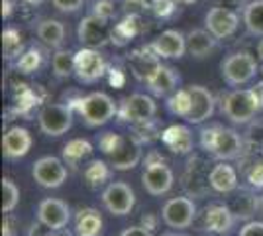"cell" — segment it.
<instances>
[{"label":"cell","instance_id":"1","mask_svg":"<svg viewBox=\"0 0 263 236\" xmlns=\"http://www.w3.org/2000/svg\"><path fill=\"white\" fill-rule=\"evenodd\" d=\"M200 148L218 161L238 159L243 154V138L238 130L222 124H209L200 128Z\"/></svg>","mask_w":263,"mask_h":236},{"label":"cell","instance_id":"2","mask_svg":"<svg viewBox=\"0 0 263 236\" xmlns=\"http://www.w3.org/2000/svg\"><path fill=\"white\" fill-rule=\"evenodd\" d=\"M263 108V89H234L224 95L222 101V114L230 120L232 124H243L252 122L253 118L259 114Z\"/></svg>","mask_w":263,"mask_h":236},{"label":"cell","instance_id":"3","mask_svg":"<svg viewBox=\"0 0 263 236\" xmlns=\"http://www.w3.org/2000/svg\"><path fill=\"white\" fill-rule=\"evenodd\" d=\"M100 148L108 156L110 168L116 171L134 169L142 161V144L134 136L106 132L100 140Z\"/></svg>","mask_w":263,"mask_h":236},{"label":"cell","instance_id":"4","mask_svg":"<svg viewBox=\"0 0 263 236\" xmlns=\"http://www.w3.org/2000/svg\"><path fill=\"white\" fill-rule=\"evenodd\" d=\"M257 73H259V63L248 51H234L224 57L220 63V75L224 79V83L234 89H240L243 85L252 83L257 77Z\"/></svg>","mask_w":263,"mask_h":236},{"label":"cell","instance_id":"5","mask_svg":"<svg viewBox=\"0 0 263 236\" xmlns=\"http://www.w3.org/2000/svg\"><path fill=\"white\" fill-rule=\"evenodd\" d=\"M77 111L83 118L85 126L88 128H100L104 124H108L116 113H118V106L112 97H108L106 93H88L83 99L77 101Z\"/></svg>","mask_w":263,"mask_h":236},{"label":"cell","instance_id":"6","mask_svg":"<svg viewBox=\"0 0 263 236\" xmlns=\"http://www.w3.org/2000/svg\"><path fill=\"white\" fill-rule=\"evenodd\" d=\"M37 122L45 136L59 138V136L67 134L73 126V106L61 104V102L45 104L37 114Z\"/></svg>","mask_w":263,"mask_h":236},{"label":"cell","instance_id":"7","mask_svg":"<svg viewBox=\"0 0 263 236\" xmlns=\"http://www.w3.org/2000/svg\"><path fill=\"white\" fill-rule=\"evenodd\" d=\"M106 61L104 56L95 47H83L75 51V77L83 85H92L104 77Z\"/></svg>","mask_w":263,"mask_h":236},{"label":"cell","instance_id":"8","mask_svg":"<svg viewBox=\"0 0 263 236\" xmlns=\"http://www.w3.org/2000/svg\"><path fill=\"white\" fill-rule=\"evenodd\" d=\"M32 175L35 183L44 189H57L67 181L69 169L63 159L55 156H44L35 159L32 168Z\"/></svg>","mask_w":263,"mask_h":236},{"label":"cell","instance_id":"9","mask_svg":"<svg viewBox=\"0 0 263 236\" xmlns=\"http://www.w3.org/2000/svg\"><path fill=\"white\" fill-rule=\"evenodd\" d=\"M238 223V216L228 205H209L200 213V230H209L210 234L228 236Z\"/></svg>","mask_w":263,"mask_h":236},{"label":"cell","instance_id":"10","mask_svg":"<svg viewBox=\"0 0 263 236\" xmlns=\"http://www.w3.org/2000/svg\"><path fill=\"white\" fill-rule=\"evenodd\" d=\"M102 205L114 216H126L136 207V193L124 181H112L102 191Z\"/></svg>","mask_w":263,"mask_h":236},{"label":"cell","instance_id":"11","mask_svg":"<svg viewBox=\"0 0 263 236\" xmlns=\"http://www.w3.org/2000/svg\"><path fill=\"white\" fill-rule=\"evenodd\" d=\"M161 219L169 228H177V230L189 228L197 221V205L189 197H173L165 201L161 209Z\"/></svg>","mask_w":263,"mask_h":236},{"label":"cell","instance_id":"12","mask_svg":"<svg viewBox=\"0 0 263 236\" xmlns=\"http://www.w3.org/2000/svg\"><path fill=\"white\" fill-rule=\"evenodd\" d=\"M157 113V104L149 95L134 93L122 101V106L118 114L124 122L130 124H145L149 122Z\"/></svg>","mask_w":263,"mask_h":236},{"label":"cell","instance_id":"13","mask_svg":"<svg viewBox=\"0 0 263 236\" xmlns=\"http://www.w3.org/2000/svg\"><path fill=\"white\" fill-rule=\"evenodd\" d=\"M77 35H79V42L85 45V47L100 49L102 45L112 42V28H110L106 18L88 14L79 24Z\"/></svg>","mask_w":263,"mask_h":236},{"label":"cell","instance_id":"14","mask_svg":"<svg viewBox=\"0 0 263 236\" xmlns=\"http://www.w3.org/2000/svg\"><path fill=\"white\" fill-rule=\"evenodd\" d=\"M204 26L216 40H228L238 32L240 28V16L238 12L226 8V6H212L204 16Z\"/></svg>","mask_w":263,"mask_h":236},{"label":"cell","instance_id":"15","mask_svg":"<svg viewBox=\"0 0 263 236\" xmlns=\"http://www.w3.org/2000/svg\"><path fill=\"white\" fill-rule=\"evenodd\" d=\"M175 175L173 169L169 168L165 161H155V164H145V169L142 173L143 189L152 197H161L173 189Z\"/></svg>","mask_w":263,"mask_h":236},{"label":"cell","instance_id":"16","mask_svg":"<svg viewBox=\"0 0 263 236\" xmlns=\"http://www.w3.org/2000/svg\"><path fill=\"white\" fill-rule=\"evenodd\" d=\"M37 221L49 230H65L71 221V207L57 197H47L37 205Z\"/></svg>","mask_w":263,"mask_h":236},{"label":"cell","instance_id":"17","mask_svg":"<svg viewBox=\"0 0 263 236\" xmlns=\"http://www.w3.org/2000/svg\"><path fill=\"white\" fill-rule=\"evenodd\" d=\"M186 89H189V95H191V108H189L185 122L202 124L214 114V108H216L214 95L202 85H191Z\"/></svg>","mask_w":263,"mask_h":236},{"label":"cell","instance_id":"18","mask_svg":"<svg viewBox=\"0 0 263 236\" xmlns=\"http://www.w3.org/2000/svg\"><path fill=\"white\" fill-rule=\"evenodd\" d=\"M152 49L163 59H181L186 53V34L179 30H165L152 42Z\"/></svg>","mask_w":263,"mask_h":236},{"label":"cell","instance_id":"19","mask_svg":"<svg viewBox=\"0 0 263 236\" xmlns=\"http://www.w3.org/2000/svg\"><path fill=\"white\" fill-rule=\"evenodd\" d=\"M179 85H181V75L173 67L163 65V63L155 69V73L152 77L145 81L147 90L154 97H161V99L171 97L175 90H179Z\"/></svg>","mask_w":263,"mask_h":236},{"label":"cell","instance_id":"20","mask_svg":"<svg viewBox=\"0 0 263 236\" xmlns=\"http://www.w3.org/2000/svg\"><path fill=\"white\" fill-rule=\"evenodd\" d=\"M33 138L28 128L22 126H12L6 134L2 136V154L6 159H20L28 156L32 150Z\"/></svg>","mask_w":263,"mask_h":236},{"label":"cell","instance_id":"21","mask_svg":"<svg viewBox=\"0 0 263 236\" xmlns=\"http://www.w3.org/2000/svg\"><path fill=\"white\" fill-rule=\"evenodd\" d=\"M128 63H130L132 75L138 79V81H142V83H145L155 73V69L161 65L159 56L152 49V45L149 47H142V49H136L128 57Z\"/></svg>","mask_w":263,"mask_h":236},{"label":"cell","instance_id":"22","mask_svg":"<svg viewBox=\"0 0 263 236\" xmlns=\"http://www.w3.org/2000/svg\"><path fill=\"white\" fill-rule=\"evenodd\" d=\"M161 142L169 152L177 156H186L193 150V132L186 124H173L161 132Z\"/></svg>","mask_w":263,"mask_h":236},{"label":"cell","instance_id":"23","mask_svg":"<svg viewBox=\"0 0 263 236\" xmlns=\"http://www.w3.org/2000/svg\"><path fill=\"white\" fill-rule=\"evenodd\" d=\"M218 47V40L206 28H193L186 32V51L195 59H206Z\"/></svg>","mask_w":263,"mask_h":236},{"label":"cell","instance_id":"24","mask_svg":"<svg viewBox=\"0 0 263 236\" xmlns=\"http://www.w3.org/2000/svg\"><path fill=\"white\" fill-rule=\"evenodd\" d=\"M209 185L216 193H234L238 189V171L228 161H218L209 173Z\"/></svg>","mask_w":263,"mask_h":236},{"label":"cell","instance_id":"25","mask_svg":"<svg viewBox=\"0 0 263 236\" xmlns=\"http://www.w3.org/2000/svg\"><path fill=\"white\" fill-rule=\"evenodd\" d=\"M35 35L40 38V42L51 49H59L65 44L67 28L63 22L55 20V18H45L35 24Z\"/></svg>","mask_w":263,"mask_h":236},{"label":"cell","instance_id":"26","mask_svg":"<svg viewBox=\"0 0 263 236\" xmlns=\"http://www.w3.org/2000/svg\"><path fill=\"white\" fill-rule=\"evenodd\" d=\"M75 232L81 236H99L102 232V216L97 209H81L75 219Z\"/></svg>","mask_w":263,"mask_h":236},{"label":"cell","instance_id":"27","mask_svg":"<svg viewBox=\"0 0 263 236\" xmlns=\"http://www.w3.org/2000/svg\"><path fill=\"white\" fill-rule=\"evenodd\" d=\"M241 20L250 34L263 38V0L248 2L241 12Z\"/></svg>","mask_w":263,"mask_h":236},{"label":"cell","instance_id":"28","mask_svg":"<svg viewBox=\"0 0 263 236\" xmlns=\"http://www.w3.org/2000/svg\"><path fill=\"white\" fill-rule=\"evenodd\" d=\"M92 156V144L87 140H71L63 148V161L69 168H79Z\"/></svg>","mask_w":263,"mask_h":236},{"label":"cell","instance_id":"29","mask_svg":"<svg viewBox=\"0 0 263 236\" xmlns=\"http://www.w3.org/2000/svg\"><path fill=\"white\" fill-rule=\"evenodd\" d=\"M51 69L57 79H67L75 75V51L57 49L51 57Z\"/></svg>","mask_w":263,"mask_h":236},{"label":"cell","instance_id":"30","mask_svg":"<svg viewBox=\"0 0 263 236\" xmlns=\"http://www.w3.org/2000/svg\"><path fill=\"white\" fill-rule=\"evenodd\" d=\"M165 106H167V111L173 114V116L185 120L186 114H189V108H191V95H189V89L183 87V89L175 90L171 97H167Z\"/></svg>","mask_w":263,"mask_h":236},{"label":"cell","instance_id":"31","mask_svg":"<svg viewBox=\"0 0 263 236\" xmlns=\"http://www.w3.org/2000/svg\"><path fill=\"white\" fill-rule=\"evenodd\" d=\"M2 47H4V57L12 61L18 59L24 53V42L22 35L16 28H6L2 32Z\"/></svg>","mask_w":263,"mask_h":236},{"label":"cell","instance_id":"32","mask_svg":"<svg viewBox=\"0 0 263 236\" xmlns=\"http://www.w3.org/2000/svg\"><path fill=\"white\" fill-rule=\"evenodd\" d=\"M42 51L37 49V47H30V49H26L22 56L16 59V63H14V67L16 71H20L24 75H30L33 71H37V69L42 67Z\"/></svg>","mask_w":263,"mask_h":236},{"label":"cell","instance_id":"33","mask_svg":"<svg viewBox=\"0 0 263 236\" xmlns=\"http://www.w3.org/2000/svg\"><path fill=\"white\" fill-rule=\"evenodd\" d=\"M20 203V189L10 177H2V213H12Z\"/></svg>","mask_w":263,"mask_h":236},{"label":"cell","instance_id":"34","mask_svg":"<svg viewBox=\"0 0 263 236\" xmlns=\"http://www.w3.org/2000/svg\"><path fill=\"white\" fill-rule=\"evenodd\" d=\"M136 20V16H130V18H126L124 22L116 24L114 28H112V42L118 45H124L126 42H130V38L136 35V24H132Z\"/></svg>","mask_w":263,"mask_h":236},{"label":"cell","instance_id":"35","mask_svg":"<svg viewBox=\"0 0 263 236\" xmlns=\"http://www.w3.org/2000/svg\"><path fill=\"white\" fill-rule=\"evenodd\" d=\"M110 171L102 161H90V166L85 169V177H87L90 187H97L100 183H104V179H108Z\"/></svg>","mask_w":263,"mask_h":236},{"label":"cell","instance_id":"36","mask_svg":"<svg viewBox=\"0 0 263 236\" xmlns=\"http://www.w3.org/2000/svg\"><path fill=\"white\" fill-rule=\"evenodd\" d=\"M246 179L253 189H263V159H255L246 171Z\"/></svg>","mask_w":263,"mask_h":236},{"label":"cell","instance_id":"37","mask_svg":"<svg viewBox=\"0 0 263 236\" xmlns=\"http://www.w3.org/2000/svg\"><path fill=\"white\" fill-rule=\"evenodd\" d=\"M114 0H92V8H90V14L95 16H100V18H114Z\"/></svg>","mask_w":263,"mask_h":236},{"label":"cell","instance_id":"38","mask_svg":"<svg viewBox=\"0 0 263 236\" xmlns=\"http://www.w3.org/2000/svg\"><path fill=\"white\" fill-rule=\"evenodd\" d=\"M51 4L63 14H73V12H79L83 8L85 0H51Z\"/></svg>","mask_w":263,"mask_h":236},{"label":"cell","instance_id":"39","mask_svg":"<svg viewBox=\"0 0 263 236\" xmlns=\"http://www.w3.org/2000/svg\"><path fill=\"white\" fill-rule=\"evenodd\" d=\"M175 6H177L175 0H154V4H152L154 12L157 14V16H161V18L171 16L173 10H175Z\"/></svg>","mask_w":263,"mask_h":236},{"label":"cell","instance_id":"40","mask_svg":"<svg viewBox=\"0 0 263 236\" xmlns=\"http://www.w3.org/2000/svg\"><path fill=\"white\" fill-rule=\"evenodd\" d=\"M238 236H263V221H250L240 228Z\"/></svg>","mask_w":263,"mask_h":236},{"label":"cell","instance_id":"41","mask_svg":"<svg viewBox=\"0 0 263 236\" xmlns=\"http://www.w3.org/2000/svg\"><path fill=\"white\" fill-rule=\"evenodd\" d=\"M154 0H124V8L130 10L132 14L138 10H143V8H152Z\"/></svg>","mask_w":263,"mask_h":236},{"label":"cell","instance_id":"42","mask_svg":"<svg viewBox=\"0 0 263 236\" xmlns=\"http://www.w3.org/2000/svg\"><path fill=\"white\" fill-rule=\"evenodd\" d=\"M120 236H154V234H152V230L147 226H130Z\"/></svg>","mask_w":263,"mask_h":236},{"label":"cell","instance_id":"43","mask_svg":"<svg viewBox=\"0 0 263 236\" xmlns=\"http://www.w3.org/2000/svg\"><path fill=\"white\" fill-rule=\"evenodd\" d=\"M14 12V2L12 0H2V18H10Z\"/></svg>","mask_w":263,"mask_h":236},{"label":"cell","instance_id":"44","mask_svg":"<svg viewBox=\"0 0 263 236\" xmlns=\"http://www.w3.org/2000/svg\"><path fill=\"white\" fill-rule=\"evenodd\" d=\"M2 236H12V225L8 216H4V221H2Z\"/></svg>","mask_w":263,"mask_h":236},{"label":"cell","instance_id":"45","mask_svg":"<svg viewBox=\"0 0 263 236\" xmlns=\"http://www.w3.org/2000/svg\"><path fill=\"white\" fill-rule=\"evenodd\" d=\"M220 4L218 6H226V8H232V10H236V6L240 4L241 0H218Z\"/></svg>","mask_w":263,"mask_h":236},{"label":"cell","instance_id":"46","mask_svg":"<svg viewBox=\"0 0 263 236\" xmlns=\"http://www.w3.org/2000/svg\"><path fill=\"white\" fill-rule=\"evenodd\" d=\"M24 4H28V6H42L45 0H22Z\"/></svg>","mask_w":263,"mask_h":236},{"label":"cell","instance_id":"47","mask_svg":"<svg viewBox=\"0 0 263 236\" xmlns=\"http://www.w3.org/2000/svg\"><path fill=\"white\" fill-rule=\"evenodd\" d=\"M257 59L263 63V38L259 40V44H257Z\"/></svg>","mask_w":263,"mask_h":236},{"label":"cell","instance_id":"48","mask_svg":"<svg viewBox=\"0 0 263 236\" xmlns=\"http://www.w3.org/2000/svg\"><path fill=\"white\" fill-rule=\"evenodd\" d=\"M257 211L263 214V197H257Z\"/></svg>","mask_w":263,"mask_h":236},{"label":"cell","instance_id":"49","mask_svg":"<svg viewBox=\"0 0 263 236\" xmlns=\"http://www.w3.org/2000/svg\"><path fill=\"white\" fill-rule=\"evenodd\" d=\"M177 4H195L197 0H175Z\"/></svg>","mask_w":263,"mask_h":236},{"label":"cell","instance_id":"50","mask_svg":"<svg viewBox=\"0 0 263 236\" xmlns=\"http://www.w3.org/2000/svg\"><path fill=\"white\" fill-rule=\"evenodd\" d=\"M63 234V230H51V234H47V236H61Z\"/></svg>","mask_w":263,"mask_h":236},{"label":"cell","instance_id":"51","mask_svg":"<svg viewBox=\"0 0 263 236\" xmlns=\"http://www.w3.org/2000/svg\"><path fill=\"white\" fill-rule=\"evenodd\" d=\"M163 236H186V234H181V232H167V234Z\"/></svg>","mask_w":263,"mask_h":236},{"label":"cell","instance_id":"52","mask_svg":"<svg viewBox=\"0 0 263 236\" xmlns=\"http://www.w3.org/2000/svg\"><path fill=\"white\" fill-rule=\"evenodd\" d=\"M209 236H218V234H209Z\"/></svg>","mask_w":263,"mask_h":236},{"label":"cell","instance_id":"53","mask_svg":"<svg viewBox=\"0 0 263 236\" xmlns=\"http://www.w3.org/2000/svg\"><path fill=\"white\" fill-rule=\"evenodd\" d=\"M77 236H81V234H77Z\"/></svg>","mask_w":263,"mask_h":236}]
</instances>
